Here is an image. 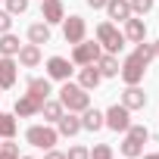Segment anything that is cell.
I'll return each mask as SVG.
<instances>
[{"label":"cell","instance_id":"5b68a950","mask_svg":"<svg viewBox=\"0 0 159 159\" xmlns=\"http://www.w3.org/2000/svg\"><path fill=\"white\" fill-rule=\"evenodd\" d=\"M128 125H131V109H125L122 103H112L106 112H103V128H109V131H128Z\"/></svg>","mask_w":159,"mask_h":159},{"label":"cell","instance_id":"d6986e66","mask_svg":"<svg viewBox=\"0 0 159 159\" xmlns=\"http://www.w3.org/2000/svg\"><path fill=\"white\" fill-rule=\"evenodd\" d=\"M94 66L100 69L103 78H116V75H119V56H116V53H100V59H97Z\"/></svg>","mask_w":159,"mask_h":159},{"label":"cell","instance_id":"4dcf8cb0","mask_svg":"<svg viewBox=\"0 0 159 159\" xmlns=\"http://www.w3.org/2000/svg\"><path fill=\"white\" fill-rule=\"evenodd\" d=\"M91 159H112V147L109 143H97L91 150Z\"/></svg>","mask_w":159,"mask_h":159},{"label":"cell","instance_id":"83f0119b","mask_svg":"<svg viewBox=\"0 0 159 159\" xmlns=\"http://www.w3.org/2000/svg\"><path fill=\"white\" fill-rule=\"evenodd\" d=\"M28 10V0H7V13L10 16H22Z\"/></svg>","mask_w":159,"mask_h":159},{"label":"cell","instance_id":"484cf974","mask_svg":"<svg viewBox=\"0 0 159 159\" xmlns=\"http://www.w3.org/2000/svg\"><path fill=\"white\" fill-rule=\"evenodd\" d=\"M134 56H137L140 62H147V66H150V62L156 59V56H153V44H147V41H140V44L134 47Z\"/></svg>","mask_w":159,"mask_h":159},{"label":"cell","instance_id":"603a6c76","mask_svg":"<svg viewBox=\"0 0 159 159\" xmlns=\"http://www.w3.org/2000/svg\"><path fill=\"white\" fill-rule=\"evenodd\" d=\"M100 128H103V112L88 106L81 112V131H100Z\"/></svg>","mask_w":159,"mask_h":159},{"label":"cell","instance_id":"ba28073f","mask_svg":"<svg viewBox=\"0 0 159 159\" xmlns=\"http://www.w3.org/2000/svg\"><path fill=\"white\" fill-rule=\"evenodd\" d=\"M100 53H103V47H100V44H94V41L72 44V62H75V66H91V62H97V59H100Z\"/></svg>","mask_w":159,"mask_h":159},{"label":"cell","instance_id":"277c9868","mask_svg":"<svg viewBox=\"0 0 159 159\" xmlns=\"http://www.w3.org/2000/svg\"><path fill=\"white\" fill-rule=\"evenodd\" d=\"M25 140L34 147V150H53L56 140H59V131L53 125H31L25 131Z\"/></svg>","mask_w":159,"mask_h":159},{"label":"cell","instance_id":"e0dca14e","mask_svg":"<svg viewBox=\"0 0 159 159\" xmlns=\"http://www.w3.org/2000/svg\"><path fill=\"white\" fill-rule=\"evenodd\" d=\"M103 81V75H100V69L91 62V66H81V72H78V84H81L84 91H94L97 84Z\"/></svg>","mask_w":159,"mask_h":159},{"label":"cell","instance_id":"44dd1931","mask_svg":"<svg viewBox=\"0 0 159 159\" xmlns=\"http://www.w3.org/2000/svg\"><path fill=\"white\" fill-rule=\"evenodd\" d=\"M41 112V103L34 100V97H28V94H22L19 100H16V116H22V119H28V116H38Z\"/></svg>","mask_w":159,"mask_h":159},{"label":"cell","instance_id":"f1b7e54d","mask_svg":"<svg viewBox=\"0 0 159 159\" xmlns=\"http://www.w3.org/2000/svg\"><path fill=\"white\" fill-rule=\"evenodd\" d=\"M0 159H19V143H0Z\"/></svg>","mask_w":159,"mask_h":159},{"label":"cell","instance_id":"7a4b0ae2","mask_svg":"<svg viewBox=\"0 0 159 159\" xmlns=\"http://www.w3.org/2000/svg\"><path fill=\"white\" fill-rule=\"evenodd\" d=\"M147 137H150V128L131 122L128 131H125V140H122V156H125V159H137V156H143V143H147Z\"/></svg>","mask_w":159,"mask_h":159},{"label":"cell","instance_id":"8d00e7d4","mask_svg":"<svg viewBox=\"0 0 159 159\" xmlns=\"http://www.w3.org/2000/svg\"><path fill=\"white\" fill-rule=\"evenodd\" d=\"M19 159H38V156H19Z\"/></svg>","mask_w":159,"mask_h":159},{"label":"cell","instance_id":"9a60e30c","mask_svg":"<svg viewBox=\"0 0 159 159\" xmlns=\"http://www.w3.org/2000/svg\"><path fill=\"white\" fill-rule=\"evenodd\" d=\"M125 41H131V44H140L143 38H147V22L143 19H137V16H131V19H125Z\"/></svg>","mask_w":159,"mask_h":159},{"label":"cell","instance_id":"4316f807","mask_svg":"<svg viewBox=\"0 0 159 159\" xmlns=\"http://www.w3.org/2000/svg\"><path fill=\"white\" fill-rule=\"evenodd\" d=\"M128 7H131L134 16H147L153 10V0H128Z\"/></svg>","mask_w":159,"mask_h":159},{"label":"cell","instance_id":"30bf717a","mask_svg":"<svg viewBox=\"0 0 159 159\" xmlns=\"http://www.w3.org/2000/svg\"><path fill=\"white\" fill-rule=\"evenodd\" d=\"M72 59H66V56H50L47 59V78H53V81H69L72 78Z\"/></svg>","mask_w":159,"mask_h":159},{"label":"cell","instance_id":"ac0fdd59","mask_svg":"<svg viewBox=\"0 0 159 159\" xmlns=\"http://www.w3.org/2000/svg\"><path fill=\"white\" fill-rule=\"evenodd\" d=\"M28 97H34L38 103H44L50 94H53V88H50V78H31L28 81V91H25Z\"/></svg>","mask_w":159,"mask_h":159},{"label":"cell","instance_id":"2e32d148","mask_svg":"<svg viewBox=\"0 0 159 159\" xmlns=\"http://www.w3.org/2000/svg\"><path fill=\"white\" fill-rule=\"evenodd\" d=\"M106 16L112 19V22H125V19H131L134 13H131V7H128V0H106Z\"/></svg>","mask_w":159,"mask_h":159},{"label":"cell","instance_id":"4fadbf2b","mask_svg":"<svg viewBox=\"0 0 159 159\" xmlns=\"http://www.w3.org/2000/svg\"><path fill=\"white\" fill-rule=\"evenodd\" d=\"M122 106H125V109H131V112L147 106V94L140 91V84H128V88L122 91Z\"/></svg>","mask_w":159,"mask_h":159},{"label":"cell","instance_id":"6da1fadb","mask_svg":"<svg viewBox=\"0 0 159 159\" xmlns=\"http://www.w3.org/2000/svg\"><path fill=\"white\" fill-rule=\"evenodd\" d=\"M56 100H59L62 109H69V112H84V109L91 106V94H88L81 84H72V81H62Z\"/></svg>","mask_w":159,"mask_h":159},{"label":"cell","instance_id":"e575fe53","mask_svg":"<svg viewBox=\"0 0 159 159\" xmlns=\"http://www.w3.org/2000/svg\"><path fill=\"white\" fill-rule=\"evenodd\" d=\"M153 56L159 59V41H153Z\"/></svg>","mask_w":159,"mask_h":159},{"label":"cell","instance_id":"7c38bea8","mask_svg":"<svg viewBox=\"0 0 159 159\" xmlns=\"http://www.w3.org/2000/svg\"><path fill=\"white\" fill-rule=\"evenodd\" d=\"M41 59H44V53H41V47H38V44H22V47H19V53H16V62H19V66H25V69L41 66Z\"/></svg>","mask_w":159,"mask_h":159},{"label":"cell","instance_id":"8992f818","mask_svg":"<svg viewBox=\"0 0 159 159\" xmlns=\"http://www.w3.org/2000/svg\"><path fill=\"white\" fill-rule=\"evenodd\" d=\"M84 34H88V22H84V16L72 13V16L62 19V38H66V44H81Z\"/></svg>","mask_w":159,"mask_h":159},{"label":"cell","instance_id":"cb8c5ba5","mask_svg":"<svg viewBox=\"0 0 159 159\" xmlns=\"http://www.w3.org/2000/svg\"><path fill=\"white\" fill-rule=\"evenodd\" d=\"M19 38L13 34V31H7V34H0V56H16L19 53Z\"/></svg>","mask_w":159,"mask_h":159},{"label":"cell","instance_id":"ffe728a7","mask_svg":"<svg viewBox=\"0 0 159 159\" xmlns=\"http://www.w3.org/2000/svg\"><path fill=\"white\" fill-rule=\"evenodd\" d=\"M28 44H50V25L47 22H34V25H28Z\"/></svg>","mask_w":159,"mask_h":159},{"label":"cell","instance_id":"d4e9b609","mask_svg":"<svg viewBox=\"0 0 159 159\" xmlns=\"http://www.w3.org/2000/svg\"><path fill=\"white\" fill-rule=\"evenodd\" d=\"M0 137H3V140H13L16 137V116L0 112Z\"/></svg>","mask_w":159,"mask_h":159},{"label":"cell","instance_id":"d6a6232c","mask_svg":"<svg viewBox=\"0 0 159 159\" xmlns=\"http://www.w3.org/2000/svg\"><path fill=\"white\" fill-rule=\"evenodd\" d=\"M84 3H88L91 10H103V7H106V0H84Z\"/></svg>","mask_w":159,"mask_h":159},{"label":"cell","instance_id":"9c48e42d","mask_svg":"<svg viewBox=\"0 0 159 159\" xmlns=\"http://www.w3.org/2000/svg\"><path fill=\"white\" fill-rule=\"evenodd\" d=\"M19 81V62L16 56H0V91H10Z\"/></svg>","mask_w":159,"mask_h":159},{"label":"cell","instance_id":"836d02e7","mask_svg":"<svg viewBox=\"0 0 159 159\" xmlns=\"http://www.w3.org/2000/svg\"><path fill=\"white\" fill-rule=\"evenodd\" d=\"M44 159H66V153H59V150H47Z\"/></svg>","mask_w":159,"mask_h":159},{"label":"cell","instance_id":"5bb4252c","mask_svg":"<svg viewBox=\"0 0 159 159\" xmlns=\"http://www.w3.org/2000/svg\"><path fill=\"white\" fill-rule=\"evenodd\" d=\"M56 131H59V137H75L78 131H81V119H78V112H62L59 122H56Z\"/></svg>","mask_w":159,"mask_h":159},{"label":"cell","instance_id":"7402d4cb","mask_svg":"<svg viewBox=\"0 0 159 159\" xmlns=\"http://www.w3.org/2000/svg\"><path fill=\"white\" fill-rule=\"evenodd\" d=\"M62 112H66V109H62V103H59V100H50V97H47V100L41 103V112H38V116H44V122H53V125H56Z\"/></svg>","mask_w":159,"mask_h":159},{"label":"cell","instance_id":"52a82bcc","mask_svg":"<svg viewBox=\"0 0 159 159\" xmlns=\"http://www.w3.org/2000/svg\"><path fill=\"white\" fill-rule=\"evenodd\" d=\"M119 75H122L125 84H140L143 75H147V62H140V59L131 53V56H125V62H119Z\"/></svg>","mask_w":159,"mask_h":159},{"label":"cell","instance_id":"f546056e","mask_svg":"<svg viewBox=\"0 0 159 159\" xmlns=\"http://www.w3.org/2000/svg\"><path fill=\"white\" fill-rule=\"evenodd\" d=\"M66 159H91V150H88V147H81V143H75V147H69Z\"/></svg>","mask_w":159,"mask_h":159},{"label":"cell","instance_id":"8fae6325","mask_svg":"<svg viewBox=\"0 0 159 159\" xmlns=\"http://www.w3.org/2000/svg\"><path fill=\"white\" fill-rule=\"evenodd\" d=\"M41 19L47 25H59L66 19V7H62V0H41Z\"/></svg>","mask_w":159,"mask_h":159},{"label":"cell","instance_id":"3957f363","mask_svg":"<svg viewBox=\"0 0 159 159\" xmlns=\"http://www.w3.org/2000/svg\"><path fill=\"white\" fill-rule=\"evenodd\" d=\"M97 44L103 47V53H122V47H125V34L116 28V22H100L97 25Z\"/></svg>","mask_w":159,"mask_h":159},{"label":"cell","instance_id":"d590c367","mask_svg":"<svg viewBox=\"0 0 159 159\" xmlns=\"http://www.w3.org/2000/svg\"><path fill=\"white\" fill-rule=\"evenodd\" d=\"M137 159H159V153H147V156H137Z\"/></svg>","mask_w":159,"mask_h":159},{"label":"cell","instance_id":"1f68e13d","mask_svg":"<svg viewBox=\"0 0 159 159\" xmlns=\"http://www.w3.org/2000/svg\"><path fill=\"white\" fill-rule=\"evenodd\" d=\"M7 31H13V16L7 10H0V34H7Z\"/></svg>","mask_w":159,"mask_h":159}]
</instances>
